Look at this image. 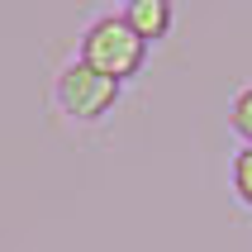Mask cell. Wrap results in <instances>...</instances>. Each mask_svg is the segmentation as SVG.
Segmentation results:
<instances>
[{
    "instance_id": "5",
    "label": "cell",
    "mask_w": 252,
    "mask_h": 252,
    "mask_svg": "<svg viewBox=\"0 0 252 252\" xmlns=\"http://www.w3.org/2000/svg\"><path fill=\"white\" fill-rule=\"evenodd\" d=\"M228 128H233L243 143H252V86H243L238 95L228 100Z\"/></svg>"
},
{
    "instance_id": "3",
    "label": "cell",
    "mask_w": 252,
    "mask_h": 252,
    "mask_svg": "<svg viewBox=\"0 0 252 252\" xmlns=\"http://www.w3.org/2000/svg\"><path fill=\"white\" fill-rule=\"evenodd\" d=\"M124 19L138 29V38L153 48V43H162L171 33L176 10H171V0H133V5H124Z\"/></svg>"
},
{
    "instance_id": "2",
    "label": "cell",
    "mask_w": 252,
    "mask_h": 252,
    "mask_svg": "<svg viewBox=\"0 0 252 252\" xmlns=\"http://www.w3.org/2000/svg\"><path fill=\"white\" fill-rule=\"evenodd\" d=\"M119 95H124V86L110 81V76H100L95 67H86L81 57L62 62L57 76H53V105L67 114L71 124H100L119 105Z\"/></svg>"
},
{
    "instance_id": "6",
    "label": "cell",
    "mask_w": 252,
    "mask_h": 252,
    "mask_svg": "<svg viewBox=\"0 0 252 252\" xmlns=\"http://www.w3.org/2000/svg\"><path fill=\"white\" fill-rule=\"evenodd\" d=\"M124 5H133V0H124Z\"/></svg>"
},
{
    "instance_id": "4",
    "label": "cell",
    "mask_w": 252,
    "mask_h": 252,
    "mask_svg": "<svg viewBox=\"0 0 252 252\" xmlns=\"http://www.w3.org/2000/svg\"><path fill=\"white\" fill-rule=\"evenodd\" d=\"M228 186H233V195L252 210V143H243L238 153H233V162H228Z\"/></svg>"
},
{
    "instance_id": "1",
    "label": "cell",
    "mask_w": 252,
    "mask_h": 252,
    "mask_svg": "<svg viewBox=\"0 0 252 252\" xmlns=\"http://www.w3.org/2000/svg\"><path fill=\"white\" fill-rule=\"evenodd\" d=\"M76 57H81L86 67H95L100 76H110V81H133L148 62V43L138 38V29L128 24L124 14H95L91 24H86L81 43H76Z\"/></svg>"
}]
</instances>
